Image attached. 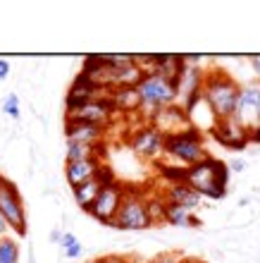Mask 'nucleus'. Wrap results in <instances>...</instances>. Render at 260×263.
I'll return each mask as SVG.
<instances>
[{
    "label": "nucleus",
    "mask_w": 260,
    "mask_h": 263,
    "mask_svg": "<svg viewBox=\"0 0 260 263\" xmlns=\"http://www.w3.org/2000/svg\"><path fill=\"white\" fill-rule=\"evenodd\" d=\"M239 84L227 74L225 69L212 67L203 74V103L210 108L215 120L232 118L236 110V98H239Z\"/></svg>",
    "instance_id": "nucleus-1"
},
{
    "label": "nucleus",
    "mask_w": 260,
    "mask_h": 263,
    "mask_svg": "<svg viewBox=\"0 0 260 263\" xmlns=\"http://www.w3.org/2000/svg\"><path fill=\"white\" fill-rule=\"evenodd\" d=\"M186 184L198 196L225 199L227 184H229V167L225 165V160L206 156L203 160L186 167Z\"/></svg>",
    "instance_id": "nucleus-2"
},
{
    "label": "nucleus",
    "mask_w": 260,
    "mask_h": 263,
    "mask_svg": "<svg viewBox=\"0 0 260 263\" xmlns=\"http://www.w3.org/2000/svg\"><path fill=\"white\" fill-rule=\"evenodd\" d=\"M136 93L141 101V108L148 118H153V112H157L160 108L174 105L179 98V79H167L163 74H148L141 77V82L136 84Z\"/></svg>",
    "instance_id": "nucleus-3"
},
{
    "label": "nucleus",
    "mask_w": 260,
    "mask_h": 263,
    "mask_svg": "<svg viewBox=\"0 0 260 263\" xmlns=\"http://www.w3.org/2000/svg\"><path fill=\"white\" fill-rule=\"evenodd\" d=\"M163 153L177 160V165L189 167L206 158V137L198 127H186L182 132L167 134L163 141Z\"/></svg>",
    "instance_id": "nucleus-4"
},
{
    "label": "nucleus",
    "mask_w": 260,
    "mask_h": 263,
    "mask_svg": "<svg viewBox=\"0 0 260 263\" xmlns=\"http://www.w3.org/2000/svg\"><path fill=\"white\" fill-rule=\"evenodd\" d=\"M151 225L153 222H151V218H148V211H146V194L141 192V189L124 187L122 203H119V208H117L112 228L138 232V230H148Z\"/></svg>",
    "instance_id": "nucleus-5"
},
{
    "label": "nucleus",
    "mask_w": 260,
    "mask_h": 263,
    "mask_svg": "<svg viewBox=\"0 0 260 263\" xmlns=\"http://www.w3.org/2000/svg\"><path fill=\"white\" fill-rule=\"evenodd\" d=\"M0 215L5 218L10 230H14L19 237L27 235V213H24V201L19 189L10 180L0 177Z\"/></svg>",
    "instance_id": "nucleus-6"
},
{
    "label": "nucleus",
    "mask_w": 260,
    "mask_h": 263,
    "mask_svg": "<svg viewBox=\"0 0 260 263\" xmlns=\"http://www.w3.org/2000/svg\"><path fill=\"white\" fill-rule=\"evenodd\" d=\"M122 196H124V184L122 182H112V184H105L98 196L91 201V206L86 208V213L91 218H96L98 222H103V225H112L117 215V208L122 203Z\"/></svg>",
    "instance_id": "nucleus-7"
},
{
    "label": "nucleus",
    "mask_w": 260,
    "mask_h": 263,
    "mask_svg": "<svg viewBox=\"0 0 260 263\" xmlns=\"http://www.w3.org/2000/svg\"><path fill=\"white\" fill-rule=\"evenodd\" d=\"M210 134L217 144L227 146V148H232V151H244L248 146V141H251V137H248L251 132L241 125L234 115L232 118H225V120H215V125L210 127Z\"/></svg>",
    "instance_id": "nucleus-8"
},
{
    "label": "nucleus",
    "mask_w": 260,
    "mask_h": 263,
    "mask_svg": "<svg viewBox=\"0 0 260 263\" xmlns=\"http://www.w3.org/2000/svg\"><path fill=\"white\" fill-rule=\"evenodd\" d=\"M110 91L103 89L101 84H96L93 79H89L86 74H76V79L72 82V86H69L67 91V98H65V105H67V115L69 112L79 110L82 105H86L89 101H93V98H103L108 96Z\"/></svg>",
    "instance_id": "nucleus-9"
},
{
    "label": "nucleus",
    "mask_w": 260,
    "mask_h": 263,
    "mask_svg": "<svg viewBox=\"0 0 260 263\" xmlns=\"http://www.w3.org/2000/svg\"><path fill=\"white\" fill-rule=\"evenodd\" d=\"M258 103H260V82H253V84L241 86V89H239V98H236V110H234V118L239 120V122L246 127L248 132L258 127V120H255Z\"/></svg>",
    "instance_id": "nucleus-10"
},
{
    "label": "nucleus",
    "mask_w": 260,
    "mask_h": 263,
    "mask_svg": "<svg viewBox=\"0 0 260 263\" xmlns=\"http://www.w3.org/2000/svg\"><path fill=\"white\" fill-rule=\"evenodd\" d=\"M112 115H115V105H112L110 96H103V98H93V101H89V103L82 105L79 110L69 112L67 118L82 120V122H91V125L108 127L110 120H112Z\"/></svg>",
    "instance_id": "nucleus-11"
},
{
    "label": "nucleus",
    "mask_w": 260,
    "mask_h": 263,
    "mask_svg": "<svg viewBox=\"0 0 260 263\" xmlns=\"http://www.w3.org/2000/svg\"><path fill=\"white\" fill-rule=\"evenodd\" d=\"M163 141H165V137L155 129V127L146 125L131 134L129 146L134 148L136 156H141V158H157V156L163 153Z\"/></svg>",
    "instance_id": "nucleus-12"
},
{
    "label": "nucleus",
    "mask_w": 260,
    "mask_h": 263,
    "mask_svg": "<svg viewBox=\"0 0 260 263\" xmlns=\"http://www.w3.org/2000/svg\"><path fill=\"white\" fill-rule=\"evenodd\" d=\"M65 137L67 141H82V144H103L105 127L91 125V122H82V120L67 118L65 125Z\"/></svg>",
    "instance_id": "nucleus-13"
},
{
    "label": "nucleus",
    "mask_w": 260,
    "mask_h": 263,
    "mask_svg": "<svg viewBox=\"0 0 260 263\" xmlns=\"http://www.w3.org/2000/svg\"><path fill=\"white\" fill-rule=\"evenodd\" d=\"M101 165H103L101 158L72 160V163H67V165H65V177H67L69 187L74 189V187H79V184H84L86 180H91V177H96V173H98V167Z\"/></svg>",
    "instance_id": "nucleus-14"
},
{
    "label": "nucleus",
    "mask_w": 260,
    "mask_h": 263,
    "mask_svg": "<svg viewBox=\"0 0 260 263\" xmlns=\"http://www.w3.org/2000/svg\"><path fill=\"white\" fill-rule=\"evenodd\" d=\"M163 196L167 203L182 206V208H186V211H193V208L201 206V196L196 194L189 184H167Z\"/></svg>",
    "instance_id": "nucleus-15"
},
{
    "label": "nucleus",
    "mask_w": 260,
    "mask_h": 263,
    "mask_svg": "<svg viewBox=\"0 0 260 263\" xmlns=\"http://www.w3.org/2000/svg\"><path fill=\"white\" fill-rule=\"evenodd\" d=\"M115 110H124V112H131V110H138L141 108V101H138V93H136V86H124V89H112L108 93Z\"/></svg>",
    "instance_id": "nucleus-16"
},
{
    "label": "nucleus",
    "mask_w": 260,
    "mask_h": 263,
    "mask_svg": "<svg viewBox=\"0 0 260 263\" xmlns=\"http://www.w3.org/2000/svg\"><path fill=\"white\" fill-rule=\"evenodd\" d=\"M165 222H170L174 228H198L201 220L191 211H186L182 206H174V203H167L165 208Z\"/></svg>",
    "instance_id": "nucleus-17"
},
{
    "label": "nucleus",
    "mask_w": 260,
    "mask_h": 263,
    "mask_svg": "<svg viewBox=\"0 0 260 263\" xmlns=\"http://www.w3.org/2000/svg\"><path fill=\"white\" fill-rule=\"evenodd\" d=\"M103 189V184H101V180L98 177H91V180H86L84 184H79V187H74L72 192H74V199L76 203H79V208H86L91 206V201L98 196V192Z\"/></svg>",
    "instance_id": "nucleus-18"
},
{
    "label": "nucleus",
    "mask_w": 260,
    "mask_h": 263,
    "mask_svg": "<svg viewBox=\"0 0 260 263\" xmlns=\"http://www.w3.org/2000/svg\"><path fill=\"white\" fill-rule=\"evenodd\" d=\"M101 144H82V141H67V163L72 160H89L98 158Z\"/></svg>",
    "instance_id": "nucleus-19"
},
{
    "label": "nucleus",
    "mask_w": 260,
    "mask_h": 263,
    "mask_svg": "<svg viewBox=\"0 0 260 263\" xmlns=\"http://www.w3.org/2000/svg\"><path fill=\"white\" fill-rule=\"evenodd\" d=\"M165 208H167V201H165L163 194H153L146 196V211H148V218L151 222H165Z\"/></svg>",
    "instance_id": "nucleus-20"
},
{
    "label": "nucleus",
    "mask_w": 260,
    "mask_h": 263,
    "mask_svg": "<svg viewBox=\"0 0 260 263\" xmlns=\"http://www.w3.org/2000/svg\"><path fill=\"white\" fill-rule=\"evenodd\" d=\"M0 263H19V244L12 237L0 239Z\"/></svg>",
    "instance_id": "nucleus-21"
},
{
    "label": "nucleus",
    "mask_w": 260,
    "mask_h": 263,
    "mask_svg": "<svg viewBox=\"0 0 260 263\" xmlns=\"http://www.w3.org/2000/svg\"><path fill=\"white\" fill-rule=\"evenodd\" d=\"M160 177L167 184H186V167L184 165H163Z\"/></svg>",
    "instance_id": "nucleus-22"
},
{
    "label": "nucleus",
    "mask_w": 260,
    "mask_h": 263,
    "mask_svg": "<svg viewBox=\"0 0 260 263\" xmlns=\"http://www.w3.org/2000/svg\"><path fill=\"white\" fill-rule=\"evenodd\" d=\"M3 112L10 115L12 120H19V98H17V93L5 96V101H3Z\"/></svg>",
    "instance_id": "nucleus-23"
},
{
    "label": "nucleus",
    "mask_w": 260,
    "mask_h": 263,
    "mask_svg": "<svg viewBox=\"0 0 260 263\" xmlns=\"http://www.w3.org/2000/svg\"><path fill=\"white\" fill-rule=\"evenodd\" d=\"M182 261V254H177V251H167V254H157V256H153L148 263H179Z\"/></svg>",
    "instance_id": "nucleus-24"
},
{
    "label": "nucleus",
    "mask_w": 260,
    "mask_h": 263,
    "mask_svg": "<svg viewBox=\"0 0 260 263\" xmlns=\"http://www.w3.org/2000/svg\"><path fill=\"white\" fill-rule=\"evenodd\" d=\"M91 263H131V261L124 256H101V258H93Z\"/></svg>",
    "instance_id": "nucleus-25"
},
{
    "label": "nucleus",
    "mask_w": 260,
    "mask_h": 263,
    "mask_svg": "<svg viewBox=\"0 0 260 263\" xmlns=\"http://www.w3.org/2000/svg\"><path fill=\"white\" fill-rule=\"evenodd\" d=\"M82 251H84V247L76 242V244H72L69 249H65V254H67V258H79L82 256Z\"/></svg>",
    "instance_id": "nucleus-26"
},
{
    "label": "nucleus",
    "mask_w": 260,
    "mask_h": 263,
    "mask_svg": "<svg viewBox=\"0 0 260 263\" xmlns=\"http://www.w3.org/2000/svg\"><path fill=\"white\" fill-rule=\"evenodd\" d=\"M60 244H62V249H69L72 244H76V237L72 232H65V235H60Z\"/></svg>",
    "instance_id": "nucleus-27"
},
{
    "label": "nucleus",
    "mask_w": 260,
    "mask_h": 263,
    "mask_svg": "<svg viewBox=\"0 0 260 263\" xmlns=\"http://www.w3.org/2000/svg\"><path fill=\"white\" fill-rule=\"evenodd\" d=\"M251 67H253V72L258 74V82H260V55H251Z\"/></svg>",
    "instance_id": "nucleus-28"
},
{
    "label": "nucleus",
    "mask_w": 260,
    "mask_h": 263,
    "mask_svg": "<svg viewBox=\"0 0 260 263\" xmlns=\"http://www.w3.org/2000/svg\"><path fill=\"white\" fill-rule=\"evenodd\" d=\"M10 74V63L7 60H0V79H5Z\"/></svg>",
    "instance_id": "nucleus-29"
},
{
    "label": "nucleus",
    "mask_w": 260,
    "mask_h": 263,
    "mask_svg": "<svg viewBox=\"0 0 260 263\" xmlns=\"http://www.w3.org/2000/svg\"><path fill=\"white\" fill-rule=\"evenodd\" d=\"M7 232H10V225H7L5 218L0 215V239H3V237H7Z\"/></svg>",
    "instance_id": "nucleus-30"
},
{
    "label": "nucleus",
    "mask_w": 260,
    "mask_h": 263,
    "mask_svg": "<svg viewBox=\"0 0 260 263\" xmlns=\"http://www.w3.org/2000/svg\"><path fill=\"white\" fill-rule=\"evenodd\" d=\"M248 137H251V141H255V144H260V125L255 127V129H251V134H248Z\"/></svg>",
    "instance_id": "nucleus-31"
},
{
    "label": "nucleus",
    "mask_w": 260,
    "mask_h": 263,
    "mask_svg": "<svg viewBox=\"0 0 260 263\" xmlns=\"http://www.w3.org/2000/svg\"><path fill=\"white\" fill-rule=\"evenodd\" d=\"M244 167H246V163H241V160H234V163H232L234 173H244Z\"/></svg>",
    "instance_id": "nucleus-32"
},
{
    "label": "nucleus",
    "mask_w": 260,
    "mask_h": 263,
    "mask_svg": "<svg viewBox=\"0 0 260 263\" xmlns=\"http://www.w3.org/2000/svg\"><path fill=\"white\" fill-rule=\"evenodd\" d=\"M179 263H206V261H201V258H182Z\"/></svg>",
    "instance_id": "nucleus-33"
},
{
    "label": "nucleus",
    "mask_w": 260,
    "mask_h": 263,
    "mask_svg": "<svg viewBox=\"0 0 260 263\" xmlns=\"http://www.w3.org/2000/svg\"><path fill=\"white\" fill-rule=\"evenodd\" d=\"M255 120H258V125H260V103H258V110H255Z\"/></svg>",
    "instance_id": "nucleus-34"
},
{
    "label": "nucleus",
    "mask_w": 260,
    "mask_h": 263,
    "mask_svg": "<svg viewBox=\"0 0 260 263\" xmlns=\"http://www.w3.org/2000/svg\"><path fill=\"white\" fill-rule=\"evenodd\" d=\"M89 263H91V261H89Z\"/></svg>",
    "instance_id": "nucleus-35"
}]
</instances>
